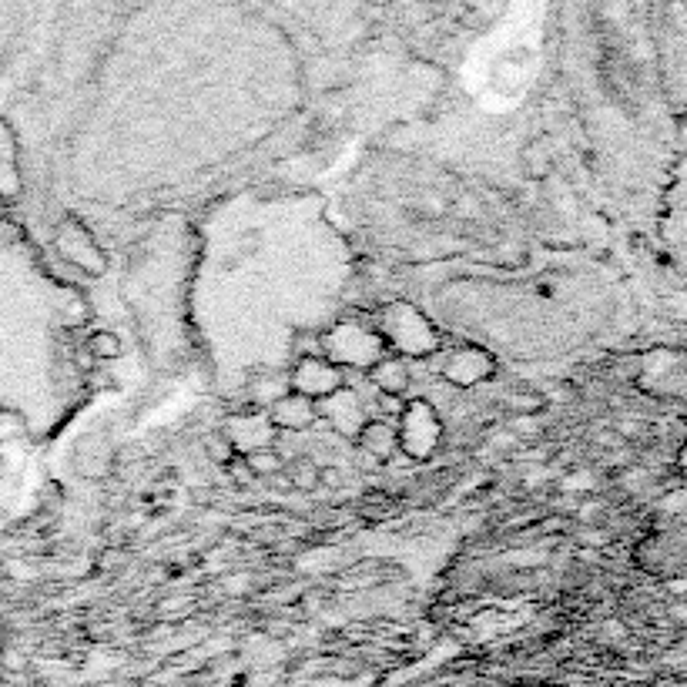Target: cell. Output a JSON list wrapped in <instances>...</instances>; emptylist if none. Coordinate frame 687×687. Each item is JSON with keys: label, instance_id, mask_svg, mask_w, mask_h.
Returning <instances> with one entry per match:
<instances>
[{"label": "cell", "instance_id": "obj_1", "mask_svg": "<svg viewBox=\"0 0 687 687\" xmlns=\"http://www.w3.org/2000/svg\"><path fill=\"white\" fill-rule=\"evenodd\" d=\"M379 336H383L386 349H396L399 359H423L440 349V336L429 326L423 312H416L409 302H393L379 312Z\"/></svg>", "mask_w": 687, "mask_h": 687}, {"label": "cell", "instance_id": "obj_2", "mask_svg": "<svg viewBox=\"0 0 687 687\" xmlns=\"http://www.w3.org/2000/svg\"><path fill=\"white\" fill-rule=\"evenodd\" d=\"M322 356L336 362L342 372H352V369L369 372L379 359L389 356V349L376 329L362 326V322H342V326L329 329L322 336Z\"/></svg>", "mask_w": 687, "mask_h": 687}, {"label": "cell", "instance_id": "obj_3", "mask_svg": "<svg viewBox=\"0 0 687 687\" xmlns=\"http://www.w3.org/2000/svg\"><path fill=\"white\" fill-rule=\"evenodd\" d=\"M396 436L399 453H406L409 460H429L443 440V419L436 413V406L426 403V399L406 403L396 419Z\"/></svg>", "mask_w": 687, "mask_h": 687}, {"label": "cell", "instance_id": "obj_4", "mask_svg": "<svg viewBox=\"0 0 687 687\" xmlns=\"http://www.w3.org/2000/svg\"><path fill=\"white\" fill-rule=\"evenodd\" d=\"M346 376H349V372H342V369L336 366V362H329L326 356H316V359H295L289 389H292V393L305 396V399H312V403H322V399L336 396L339 389L349 386Z\"/></svg>", "mask_w": 687, "mask_h": 687}, {"label": "cell", "instance_id": "obj_5", "mask_svg": "<svg viewBox=\"0 0 687 687\" xmlns=\"http://www.w3.org/2000/svg\"><path fill=\"white\" fill-rule=\"evenodd\" d=\"M57 252L88 275H104V269H108V255L101 252V245L94 242V235L78 218H64L57 225Z\"/></svg>", "mask_w": 687, "mask_h": 687}, {"label": "cell", "instance_id": "obj_6", "mask_svg": "<svg viewBox=\"0 0 687 687\" xmlns=\"http://www.w3.org/2000/svg\"><path fill=\"white\" fill-rule=\"evenodd\" d=\"M493 369H496L493 352H486L480 346H460L443 359L440 376L456 389H473V386L486 383V379L493 376Z\"/></svg>", "mask_w": 687, "mask_h": 687}, {"label": "cell", "instance_id": "obj_7", "mask_svg": "<svg viewBox=\"0 0 687 687\" xmlns=\"http://www.w3.org/2000/svg\"><path fill=\"white\" fill-rule=\"evenodd\" d=\"M319 419H326V423L336 429V433L342 436H352L356 440L359 436V429L369 423V409L366 403H362V396L356 393V389H339L336 396H329V399H322L319 403Z\"/></svg>", "mask_w": 687, "mask_h": 687}, {"label": "cell", "instance_id": "obj_8", "mask_svg": "<svg viewBox=\"0 0 687 687\" xmlns=\"http://www.w3.org/2000/svg\"><path fill=\"white\" fill-rule=\"evenodd\" d=\"M114 466H118V450L108 440V433H84L74 443V470L84 480H108Z\"/></svg>", "mask_w": 687, "mask_h": 687}, {"label": "cell", "instance_id": "obj_9", "mask_svg": "<svg viewBox=\"0 0 687 687\" xmlns=\"http://www.w3.org/2000/svg\"><path fill=\"white\" fill-rule=\"evenodd\" d=\"M269 423L275 426V433H305V429L319 423V403L289 389L282 399H275L269 406Z\"/></svg>", "mask_w": 687, "mask_h": 687}, {"label": "cell", "instance_id": "obj_10", "mask_svg": "<svg viewBox=\"0 0 687 687\" xmlns=\"http://www.w3.org/2000/svg\"><path fill=\"white\" fill-rule=\"evenodd\" d=\"M366 379L379 389V396H389V399H403L406 389L413 386V376H409V362L399 359V356L379 359L376 366L366 372Z\"/></svg>", "mask_w": 687, "mask_h": 687}, {"label": "cell", "instance_id": "obj_11", "mask_svg": "<svg viewBox=\"0 0 687 687\" xmlns=\"http://www.w3.org/2000/svg\"><path fill=\"white\" fill-rule=\"evenodd\" d=\"M359 450L376 456V460H393L399 453V436H396V426L389 423V419H369L366 426L359 429L356 436Z\"/></svg>", "mask_w": 687, "mask_h": 687}, {"label": "cell", "instance_id": "obj_12", "mask_svg": "<svg viewBox=\"0 0 687 687\" xmlns=\"http://www.w3.org/2000/svg\"><path fill=\"white\" fill-rule=\"evenodd\" d=\"M84 346H88V352L94 356V362H114V359L124 356V342H121L118 332H111V329L91 332V339L84 342Z\"/></svg>", "mask_w": 687, "mask_h": 687}, {"label": "cell", "instance_id": "obj_13", "mask_svg": "<svg viewBox=\"0 0 687 687\" xmlns=\"http://www.w3.org/2000/svg\"><path fill=\"white\" fill-rule=\"evenodd\" d=\"M319 470L322 466H316V460H305V456L285 463V476H289V486H295V490H316Z\"/></svg>", "mask_w": 687, "mask_h": 687}, {"label": "cell", "instance_id": "obj_14", "mask_svg": "<svg viewBox=\"0 0 687 687\" xmlns=\"http://www.w3.org/2000/svg\"><path fill=\"white\" fill-rule=\"evenodd\" d=\"M245 463H248V470H252V476L255 480H259V476H279V473H285V456L275 450H259V453H248L245 456Z\"/></svg>", "mask_w": 687, "mask_h": 687}, {"label": "cell", "instance_id": "obj_15", "mask_svg": "<svg viewBox=\"0 0 687 687\" xmlns=\"http://www.w3.org/2000/svg\"><path fill=\"white\" fill-rule=\"evenodd\" d=\"M205 453H208V460L218 463V466H225V470L238 460L235 443L228 440V436L222 433V429H215V433H208V440H205Z\"/></svg>", "mask_w": 687, "mask_h": 687}, {"label": "cell", "instance_id": "obj_16", "mask_svg": "<svg viewBox=\"0 0 687 687\" xmlns=\"http://www.w3.org/2000/svg\"><path fill=\"white\" fill-rule=\"evenodd\" d=\"M362 517H369V520H386L389 513L396 510V500L389 496L386 490H369L366 496H362Z\"/></svg>", "mask_w": 687, "mask_h": 687}, {"label": "cell", "instance_id": "obj_17", "mask_svg": "<svg viewBox=\"0 0 687 687\" xmlns=\"http://www.w3.org/2000/svg\"><path fill=\"white\" fill-rule=\"evenodd\" d=\"M507 409H510V413H540L543 396L540 393H510L507 396Z\"/></svg>", "mask_w": 687, "mask_h": 687}, {"label": "cell", "instance_id": "obj_18", "mask_svg": "<svg viewBox=\"0 0 687 687\" xmlns=\"http://www.w3.org/2000/svg\"><path fill=\"white\" fill-rule=\"evenodd\" d=\"M295 356H299V359L322 356V336H319V332H299V336H295Z\"/></svg>", "mask_w": 687, "mask_h": 687}, {"label": "cell", "instance_id": "obj_19", "mask_svg": "<svg viewBox=\"0 0 687 687\" xmlns=\"http://www.w3.org/2000/svg\"><path fill=\"white\" fill-rule=\"evenodd\" d=\"M319 486H329V490L342 486V470H336V466H322V470H319Z\"/></svg>", "mask_w": 687, "mask_h": 687}]
</instances>
